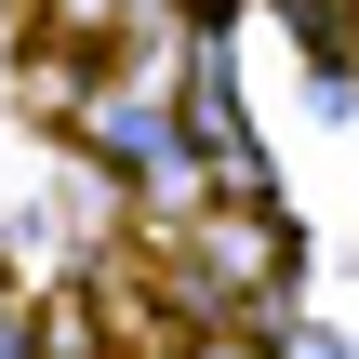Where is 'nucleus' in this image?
<instances>
[{"mask_svg": "<svg viewBox=\"0 0 359 359\" xmlns=\"http://www.w3.org/2000/svg\"><path fill=\"white\" fill-rule=\"evenodd\" d=\"M0 306H13V293H0Z\"/></svg>", "mask_w": 359, "mask_h": 359, "instance_id": "1", "label": "nucleus"}]
</instances>
